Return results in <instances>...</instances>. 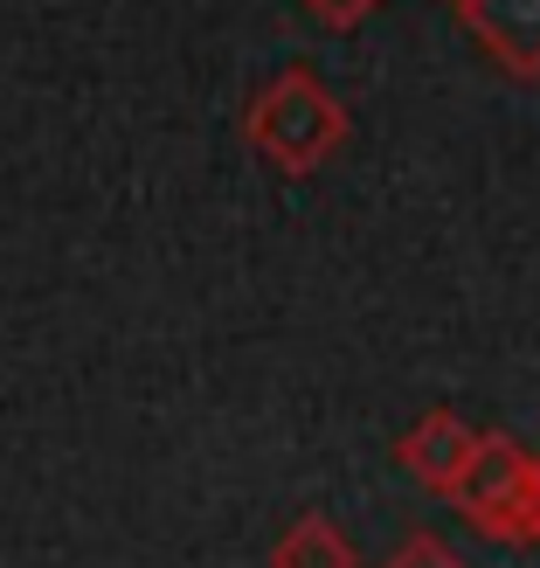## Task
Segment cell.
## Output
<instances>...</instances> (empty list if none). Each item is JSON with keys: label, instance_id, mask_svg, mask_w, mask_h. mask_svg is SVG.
<instances>
[{"label": "cell", "instance_id": "1", "mask_svg": "<svg viewBox=\"0 0 540 568\" xmlns=\"http://www.w3.org/2000/svg\"><path fill=\"white\" fill-rule=\"evenodd\" d=\"M249 139H257V153H271L277 166H319L339 139H347V111L339 98L326 91L312 70H284L277 83H264L257 104H249Z\"/></svg>", "mask_w": 540, "mask_h": 568}, {"label": "cell", "instance_id": "2", "mask_svg": "<svg viewBox=\"0 0 540 568\" xmlns=\"http://www.w3.org/2000/svg\"><path fill=\"white\" fill-rule=\"evenodd\" d=\"M450 499L492 534V541H533V458L513 437H478Z\"/></svg>", "mask_w": 540, "mask_h": 568}, {"label": "cell", "instance_id": "3", "mask_svg": "<svg viewBox=\"0 0 540 568\" xmlns=\"http://www.w3.org/2000/svg\"><path fill=\"white\" fill-rule=\"evenodd\" d=\"M471 450H478V430L465 416H450V409H437V416H422L416 430L403 437V465L422 478V486H458L465 478V465H471Z\"/></svg>", "mask_w": 540, "mask_h": 568}, {"label": "cell", "instance_id": "4", "mask_svg": "<svg viewBox=\"0 0 540 568\" xmlns=\"http://www.w3.org/2000/svg\"><path fill=\"white\" fill-rule=\"evenodd\" d=\"M465 21L506 70L540 77V0H465Z\"/></svg>", "mask_w": 540, "mask_h": 568}, {"label": "cell", "instance_id": "5", "mask_svg": "<svg viewBox=\"0 0 540 568\" xmlns=\"http://www.w3.org/2000/svg\"><path fill=\"white\" fill-rule=\"evenodd\" d=\"M271 568H354V541H347L333 520L305 514V520L277 541V561H271Z\"/></svg>", "mask_w": 540, "mask_h": 568}, {"label": "cell", "instance_id": "6", "mask_svg": "<svg viewBox=\"0 0 540 568\" xmlns=\"http://www.w3.org/2000/svg\"><path fill=\"white\" fill-rule=\"evenodd\" d=\"M388 568H465V561L450 555V548L437 541V534H409V541L388 555Z\"/></svg>", "mask_w": 540, "mask_h": 568}, {"label": "cell", "instance_id": "7", "mask_svg": "<svg viewBox=\"0 0 540 568\" xmlns=\"http://www.w3.org/2000/svg\"><path fill=\"white\" fill-rule=\"evenodd\" d=\"M305 8L319 21H333V28H347V21H360L367 8H375V0H305Z\"/></svg>", "mask_w": 540, "mask_h": 568}, {"label": "cell", "instance_id": "8", "mask_svg": "<svg viewBox=\"0 0 540 568\" xmlns=\"http://www.w3.org/2000/svg\"><path fill=\"white\" fill-rule=\"evenodd\" d=\"M533 541H540V458H533Z\"/></svg>", "mask_w": 540, "mask_h": 568}]
</instances>
